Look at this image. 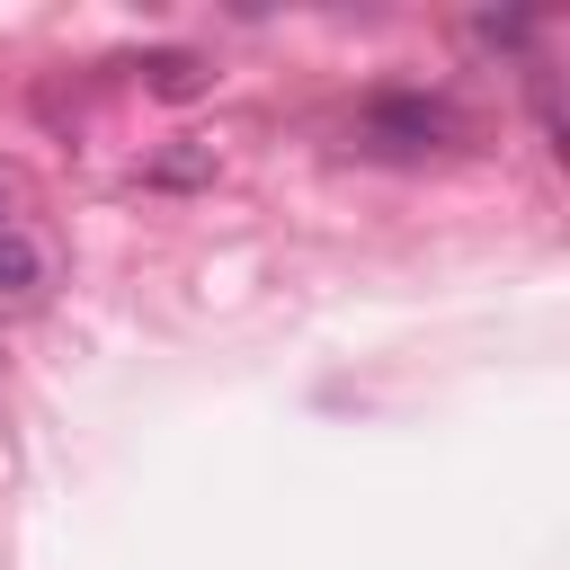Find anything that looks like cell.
<instances>
[{
    "label": "cell",
    "mask_w": 570,
    "mask_h": 570,
    "mask_svg": "<svg viewBox=\"0 0 570 570\" xmlns=\"http://www.w3.org/2000/svg\"><path fill=\"white\" fill-rule=\"evenodd\" d=\"M472 125L454 98H428V89H374L356 107V142L383 151V160H428V151H454Z\"/></svg>",
    "instance_id": "cell-1"
},
{
    "label": "cell",
    "mask_w": 570,
    "mask_h": 570,
    "mask_svg": "<svg viewBox=\"0 0 570 570\" xmlns=\"http://www.w3.org/2000/svg\"><path fill=\"white\" fill-rule=\"evenodd\" d=\"M134 71H142V89H151V98H169V107H187V98H205V89H214V62H205V53H187V45H151V53H134Z\"/></svg>",
    "instance_id": "cell-2"
},
{
    "label": "cell",
    "mask_w": 570,
    "mask_h": 570,
    "mask_svg": "<svg viewBox=\"0 0 570 570\" xmlns=\"http://www.w3.org/2000/svg\"><path fill=\"white\" fill-rule=\"evenodd\" d=\"M36 294H45V249L27 232H0V312H18Z\"/></svg>",
    "instance_id": "cell-3"
},
{
    "label": "cell",
    "mask_w": 570,
    "mask_h": 570,
    "mask_svg": "<svg viewBox=\"0 0 570 570\" xmlns=\"http://www.w3.org/2000/svg\"><path fill=\"white\" fill-rule=\"evenodd\" d=\"M205 169H214V160H205V151H178V160H160V169H151V178H160V187H187V178H205Z\"/></svg>",
    "instance_id": "cell-4"
},
{
    "label": "cell",
    "mask_w": 570,
    "mask_h": 570,
    "mask_svg": "<svg viewBox=\"0 0 570 570\" xmlns=\"http://www.w3.org/2000/svg\"><path fill=\"white\" fill-rule=\"evenodd\" d=\"M0 214H9V187H0Z\"/></svg>",
    "instance_id": "cell-5"
}]
</instances>
